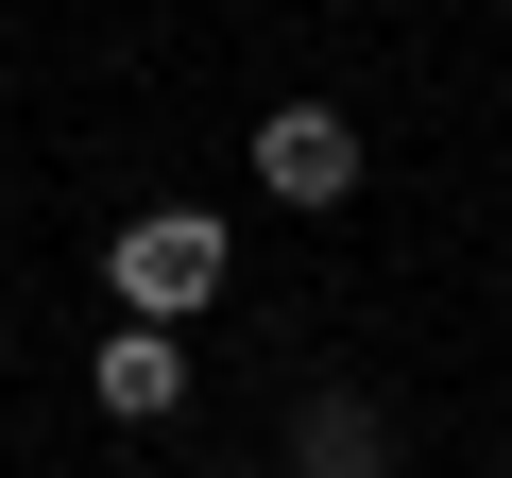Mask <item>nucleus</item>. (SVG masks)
I'll use <instances>...</instances> for the list:
<instances>
[{
  "label": "nucleus",
  "instance_id": "obj_1",
  "mask_svg": "<svg viewBox=\"0 0 512 478\" xmlns=\"http://www.w3.org/2000/svg\"><path fill=\"white\" fill-rule=\"evenodd\" d=\"M222 274H239V239H222L205 205H137V222L103 239V291H120V325H171V342L222 308Z\"/></svg>",
  "mask_w": 512,
  "mask_h": 478
},
{
  "label": "nucleus",
  "instance_id": "obj_2",
  "mask_svg": "<svg viewBox=\"0 0 512 478\" xmlns=\"http://www.w3.org/2000/svg\"><path fill=\"white\" fill-rule=\"evenodd\" d=\"M256 188L325 222V205L359 188V120H342V103H274V120H256Z\"/></svg>",
  "mask_w": 512,
  "mask_h": 478
},
{
  "label": "nucleus",
  "instance_id": "obj_3",
  "mask_svg": "<svg viewBox=\"0 0 512 478\" xmlns=\"http://www.w3.org/2000/svg\"><path fill=\"white\" fill-rule=\"evenodd\" d=\"M86 393H103L120 427H171V410H188V342H171V325H103V359H86Z\"/></svg>",
  "mask_w": 512,
  "mask_h": 478
},
{
  "label": "nucleus",
  "instance_id": "obj_4",
  "mask_svg": "<svg viewBox=\"0 0 512 478\" xmlns=\"http://www.w3.org/2000/svg\"><path fill=\"white\" fill-rule=\"evenodd\" d=\"M291 478H393V410L308 393V410H291Z\"/></svg>",
  "mask_w": 512,
  "mask_h": 478
}]
</instances>
